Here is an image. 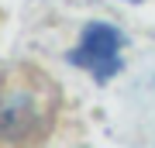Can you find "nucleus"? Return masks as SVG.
<instances>
[{
  "label": "nucleus",
  "instance_id": "1",
  "mask_svg": "<svg viewBox=\"0 0 155 148\" xmlns=\"http://www.w3.org/2000/svg\"><path fill=\"white\" fill-rule=\"evenodd\" d=\"M121 48H124V38L117 28L104 21H90L79 35V45L69 55V62L90 72L97 83H107L121 72Z\"/></svg>",
  "mask_w": 155,
  "mask_h": 148
}]
</instances>
